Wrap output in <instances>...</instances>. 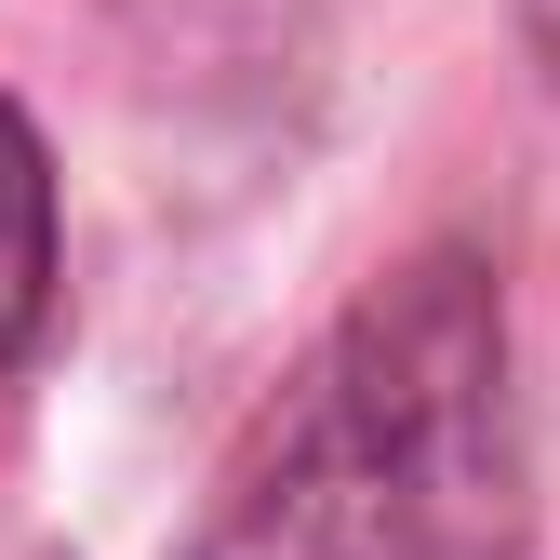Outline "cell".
I'll list each match as a JSON object with an SVG mask.
<instances>
[{
	"mask_svg": "<svg viewBox=\"0 0 560 560\" xmlns=\"http://www.w3.org/2000/svg\"><path fill=\"white\" fill-rule=\"evenodd\" d=\"M187 560H521L494 280L454 254L374 280L267 400Z\"/></svg>",
	"mask_w": 560,
	"mask_h": 560,
	"instance_id": "obj_1",
	"label": "cell"
},
{
	"mask_svg": "<svg viewBox=\"0 0 560 560\" xmlns=\"http://www.w3.org/2000/svg\"><path fill=\"white\" fill-rule=\"evenodd\" d=\"M54 294V174H40V133L0 107V361L40 334Z\"/></svg>",
	"mask_w": 560,
	"mask_h": 560,
	"instance_id": "obj_2",
	"label": "cell"
},
{
	"mask_svg": "<svg viewBox=\"0 0 560 560\" xmlns=\"http://www.w3.org/2000/svg\"><path fill=\"white\" fill-rule=\"evenodd\" d=\"M534 14V54H547V81H560V0H521Z\"/></svg>",
	"mask_w": 560,
	"mask_h": 560,
	"instance_id": "obj_3",
	"label": "cell"
}]
</instances>
